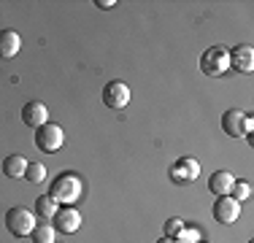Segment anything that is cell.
I'll list each match as a JSON object with an SVG mask.
<instances>
[{"label": "cell", "mask_w": 254, "mask_h": 243, "mask_svg": "<svg viewBox=\"0 0 254 243\" xmlns=\"http://www.w3.org/2000/svg\"><path fill=\"white\" fill-rule=\"evenodd\" d=\"M81 179L76 173H60L57 179L52 181V189H49V197L54 203H63V205H73L78 197H81Z\"/></svg>", "instance_id": "6da1fadb"}, {"label": "cell", "mask_w": 254, "mask_h": 243, "mask_svg": "<svg viewBox=\"0 0 254 243\" xmlns=\"http://www.w3.org/2000/svg\"><path fill=\"white\" fill-rule=\"evenodd\" d=\"M5 227H8L11 235H16V238H25L35 230V214L27 208H22V205H14V208H8V214H5Z\"/></svg>", "instance_id": "7a4b0ae2"}, {"label": "cell", "mask_w": 254, "mask_h": 243, "mask_svg": "<svg viewBox=\"0 0 254 243\" xmlns=\"http://www.w3.org/2000/svg\"><path fill=\"white\" fill-rule=\"evenodd\" d=\"M65 143V132L60 124H52V122H46L44 127H38V132H35V146H38L44 154H54V151H60Z\"/></svg>", "instance_id": "3957f363"}, {"label": "cell", "mask_w": 254, "mask_h": 243, "mask_svg": "<svg viewBox=\"0 0 254 243\" xmlns=\"http://www.w3.org/2000/svg\"><path fill=\"white\" fill-rule=\"evenodd\" d=\"M200 68L205 76H222L230 68V52L225 46H211L205 49L203 60H200Z\"/></svg>", "instance_id": "277c9868"}, {"label": "cell", "mask_w": 254, "mask_h": 243, "mask_svg": "<svg viewBox=\"0 0 254 243\" xmlns=\"http://www.w3.org/2000/svg\"><path fill=\"white\" fill-rule=\"evenodd\" d=\"M254 127V122L249 114L238 111V108H230V111H225V117H222V130L227 132L230 138H241V135H249Z\"/></svg>", "instance_id": "5b68a950"}, {"label": "cell", "mask_w": 254, "mask_h": 243, "mask_svg": "<svg viewBox=\"0 0 254 243\" xmlns=\"http://www.w3.org/2000/svg\"><path fill=\"white\" fill-rule=\"evenodd\" d=\"M103 103L108 108H125L130 103V87L125 81H108L103 89Z\"/></svg>", "instance_id": "8992f818"}, {"label": "cell", "mask_w": 254, "mask_h": 243, "mask_svg": "<svg viewBox=\"0 0 254 243\" xmlns=\"http://www.w3.org/2000/svg\"><path fill=\"white\" fill-rule=\"evenodd\" d=\"M22 122H25L27 127H44L46 122H49V108H46V103L41 100H30L22 106Z\"/></svg>", "instance_id": "52a82bcc"}, {"label": "cell", "mask_w": 254, "mask_h": 243, "mask_svg": "<svg viewBox=\"0 0 254 243\" xmlns=\"http://www.w3.org/2000/svg\"><path fill=\"white\" fill-rule=\"evenodd\" d=\"M52 222H54V230L70 235V233H76V230L81 227V214H78L73 205H65V208L57 211V216H54Z\"/></svg>", "instance_id": "ba28073f"}, {"label": "cell", "mask_w": 254, "mask_h": 243, "mask_svg": "<svg viewBox=\"0 0 254 243\" xmlns=\"http://www.w3.org/2000/svg\"><path fill=\"white\" fill-rule=\"evenodd\" d=\"M238 216H241V203H238V200H233L230 194H227V197H219L214 203V219H216V222L233 224V222H238Z\"/></svg>", "instance_id": "9c48e42d"}, {"label": "cell", "mask_w": 254, "mask_h": 243, "mask_svg": "<svg viewBox=\"0 0 254 243\" xmlns=\"http://www.w3.org/2000/svg\"><path fill=\"white\" fill-rule=\"evenodd\" d=\"M197 173H200V165H197V160H192V157H181L176 165L171 168V179L176 181V184H190V181L197 179Z\"/></svg>", "instance_id": "30bf717a"}, {"label": "cell", "mask_w": 254, "mask_h": 243, "mask_svg": "<svg viewBox=\"0 0 254 243\" xmlns=\"http://www.w3.org/2000/svg\"><path fill=\"white\" fill-rule=\"evenodd\" d=\"M230 65H233L235 70H241V73H252V68H254V49L249 44L235 46L233 52H230Z\"/></svg>", "instance_id": "8fae6325"}, {"label": "cell", "mask_w": 254, "mask_h": 243, "mask_svg": "<svg viewBox=\"0 0 254 243\" xmlns=\"http://www.w3.org/2000/svg\"><path fill=\"white\" fill-rule=\"evenodd\" d=\"M19 49H22L19 33H14V30H0V57L11 60L19 54Z\"/></svg>", "instance_id": "7c38bea8"}, {"label": "cell", "mask_w": 254, "mask_h": 243, "mask_svg": "<svg viewBox=\"0 0 254 243\" xmlns=\"http://www.w3.org/2000/svg\"><path fill=\"white\" fill-rule=\"evenodd\" d=\"M233 184H235V176L230 173V170H216L208 181V189L214 194H219V197H227L230 189H233Z\"/></svg>", "instance_id": "4fadbf2b"}, {"label": "cell", "mask_w": 254, "mask_h": 243, "mask_svg": "<svg viewBox=\"0 0 254 243\" xmlns=\"http://www.w3.org/2000/svg\"><path fill=\"white\" fill-rule=\"evenodd\" d=\"M25 170H27V160L22 154H8L3 160V173L8 179H25Z\"/></svg>", "instance_id": "5bb4252c"}, {"label": "cell", "mask_w": 254, "mask_h": 243, "mask_svg": "<svg viewBox=\"0 0 254 243\" xmlns=\"http://www.w3.org/2000/svg\"><path fill=\"white\" fill-rule=\"evenodd\" d=\"M57 211H60V208H57V203H54L49 194H41V197L35 200V214L44 219V222H52V219L57 216Z\"/></svg>", "instance_id": "9a60e30c"}, {"label": "cell", "mask_w": 254, "mask_h": 243, "mask_svg": "<svg viewBox=\"0 0 254 243\" xmlns=\"http://www.w3.org/2000/svg\"><path fill=\"white\" fill-rule=\"evenodd\" d=\"M54 233H57V230H54L52 224L41 222V224H35V230L30 233V238H33V243H54Z\"/></svg>", "instance_id": "2e32d148"}, {"label": "cell", "mask_w": 254, "mask_h": 243, "mask_svg": "<svg viewBox=\"0 0 254 243\" xmlns=\"http://www.w3.org/2000/svg\"><path fill=\"white\" fill-rule=\"evenodd\" d=\"M25 179L30 181V184H41V181L46 179V165L44 162H27Z\"/></svg>", "instance_id": "e0dca14e"}, {"label": "cell", "mask_w": 254, "mask_h": 243, "mask_svg": "<svg viewBox=\"0 0 254 243\" xmlns=\"http://www.w3.org/2000/svg\"><path fill=\"white\" fill-rule=\"evenodd\" d=\"M230 194H233V200H238V203H244V200H249L252 194V186L246 184V181H235L233 189H230Z\"/></svg>", "instance_id": "ac0fdd59"}, {"label": "cell", "mask_w": 254, "mask_h": 243, "mask_svg": "<svg viewBox=\"0 0 254 243\" xmlns=\"http://www.w3.org/2000/svg\"><path fill=\"white\" fill-rule=\"evenodd\" d=\"M181 230H184V222H181V219H168L165 222V235L168 238H179Z\"/></svg>", "instance_id": "d6986e66"}, {"label": "cell", "mask_w": 254, "mask_h": 243, "mask_svg": "<svg viewBox=\"0 0 254 243\" xmlns=\"http://www.w3.org/2000/svg\"><path fill=\"white\" fill-rule=\"evenodd\" d=\"M173 241H176V243H197V230H181V235H179V238H173Z\"/></svg>", "instance_id": "ffe728a7"}, {"label": "cell", "mask_w": 254, "mask_h": 243, "mask_svg": "<svg viewBox=\"0 0 254 243\" xmlns=\"http://www.w3.org/2000/svg\"><path fill=\"white\" fill-rule=\"evenodd\" d=\"M95 5H98V8H114V0H95Z\"/></svg>", "instance_id": "44dd1931"}, {"label": "cell", "mask_w": 254, "mask_h": 243, "mask_svg": "<svg viewBox=\"0 0 254 243\" xmlns=\"http://www.w3.org/2000/svg\"><path fill=\"white\" fill-rule=\"evenodd\" d=\"M157 243H176V241H173V238H168V235H165V238H160Z\"/></svg>", "instance_id": "7402d4cb"}]
</instances>
